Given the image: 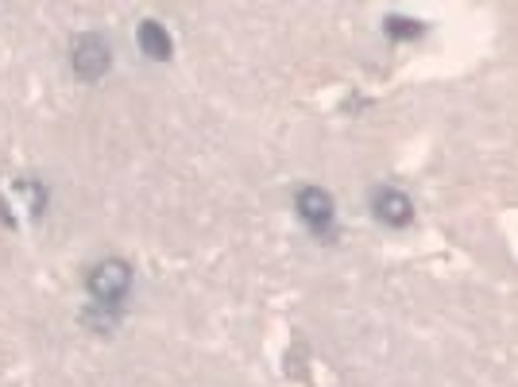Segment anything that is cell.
Masks as SVG:
<instances>
[{"instance_id": "6da1fadb", "label": "cell", "mask_w": 518, "mask_h": 387, "mask_svg": "<svg viewBox=\"0 0 518 387\" xmlns=\"http://www.w3.org/2000/svg\"><path fill=\"white\" fill-rule=\"evenodd\" d=\"M132 287V268L124 260H101L97 268L89 271V295L97 298L101 306H116L120 298L128 295Z\"/></svg>"}, {"instance_id": "7a4b0ae2", "label": "cell", "mask_w": 518, "mask_h": 387, "mask_svg": "<svg viewBox=\"0 0 518 387\" xmlns=\"http://www.w3.org/2000/svg\"><path fill=\"white\" fill-rule=\"evenodd\" d=\"M70 62H74V70L82 74V78H101L109 66H113V55H109V43L105 39H97V35H82L78 43H74V51H70Z\"/></svg>"}, {"instance_id": "3957f363", "label": "cell", "mask_w": 518, "mask_h": 387, "mask_svg": "<svg viewBox=\"0 0 518 387\" xmlns=\"http://www.w3.org/2000/svg\"><path fill=\"white\" fill-rule=\"evenodd\" d=\"M298 217H302L314 233H329V229H333V217H337L333 198H329L321 186H306V190H298Z\"/></svg>"}, {"instance_id": "277c9868", "label": "cell", "mask_w": 518, "mask_h": 387, "mask_svg": "<svg viewBox=\"0 0 518 387\" xmlns=\"http://www.w3.org/2000/svg\"><path fill=\"white\" fill-rule=\"evenodd\" d=\"M372 209H375V217H379L383 225H391V229H406V225L414 221V202L406 198L403 190H391V186L375 190Z\"/></svg>"}, {"instance_id": "5b68a950", "label": "cell", "mask_w": 518, "mask_h": 387, "mask_svg": "<svg viewBox=\"0 0 518 387\" xmlns=\"http://www.w3.org/2000/svg\"><path fill=\"white\" fill-rule=\"evenodd\" d=\"M140 47H144L147 59H155V62L171 59V35H167L163 24H155V20H144V24H140Z\"/></svg>"}, {"instance_id": "8992f818", "label": "cell", "mask_w": 518, "mask_h": 387, "mask_svg": "<svg viewBox=\"0 0 518 387\" xmlns=\"http://www.w3.org/2000/svg\"><path fill=\"white\" fill-rule=\"evenodd\" d=\"M387 31H391V35H395V39H414V35H418V20H403V16H391V20H387Z\"/></svg>"}]
</instances>
